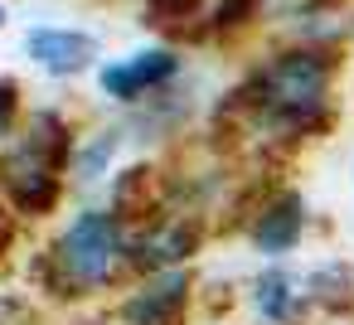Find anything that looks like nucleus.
Listing matches in <instances>:
<instances>
[{"mask_svg":"<svg viewBox=\"0 0 354 325\" xmlns=\"http://www.w3.org/2000/svg\"><path fill=\"white\" fill-rule=\"evenodd\" d=\"M30 272L44 296L68 306L117 301L131 281V223L112 204L88 199L54 228L44 252L30 257Z\"/></svg>","mask_w":354,"mask_h":325,"instance_id":"nucleus-1","label":"nucleus"},{"mask_svg":"<svg viewBox=\"0 0 354 325\" xmlns=\"http://www.w3.org/2000/svg\"><path fill=\"white\" fill-rule=\"evenodd\" d=\"M310 228H315V214H310L306 189L291 185V180H277L257 194V204H252L238 238L257 262H296L306 252Z\"/></svg>","mask_w":354,"mask_h":325,"instance_id":"nucleus-2","label":"nucleus"},{"mask_svg":"<svg viewBox=\"0 0 354 325\" xmlns=\"http://www.w3.org/2000/svg\"><path fill=\"white\" fill-rule=\"evenodd\" d=\"M199 286H204L199 267H165V272L131 277L122 296L107 301V320L112 325H189L199 315Z\"/></svg>","mask_w":354,"mask_h":325,"instance_id":"nucleus-3","label":"nucleus"},{"mask_svg":"<svg viewBox=\"0 0 354 325\" xmlns=\"http://www.w3.org/2000/svg\"><path fill=\"white\" fill-rule=\"evenodd\" d=\"M0 199L10 204L20 223H49L68 199V170L15 136L0 151Z\"/></svg>","mask_w":354,"mask_h":325,"instance_id":"nucleus-4","label":"nucleus"},{"mask_svg":"<svg viewBox=\"0 0 354 325\" xmlns=\"http://www.w3.org/2000/svg\"><path fill=\"white\" fill-rule=\"evenodd\" d=\"M180 78H185V54L175 44H165V39H151V44H141V49H131L122 59L97 64V93L112 107H127V112L146 107L156 93L175 88Z\"/></svg>","mask_w":354,"mask_h":325,"instance_id":"nucleus-5","label":"nucleus"},{"mask_svg":"<svg viewBox=\"0 0 354 325\" xmlns=\"http://www.w3.org/2000/svg\"><path fill=\"white\" fill-rule=\"evenodd\" d=\"M209 243H218L209 219L165 209V214H156V219L131 228V277L165 272V267H199Z\"/></svg>","mask_w":354,"mask_h":325,"instance_id":"nucleus-6","label":"nucleus"},{"mask_svg":"<svg viewBox=\"0 0 354 325\" xmlns=\"http://www.w3.org/2000/svg\"><path fill=\"white\" fill-rule=\"evenodd\" d=\"M243 310L252 325H310V296H306V267L296 262H257L243 277Z\"/></svg>","mask_w":354,"mask_h":325,"instance_id":"nucleus-7","label":"nucleus"},{"mask_svg":"<svg viewBox=\"0 0 354 325\" xmlns=\"http://www.w3.org/2000/svg\"><path fill=\"white\" fill-rule=\"evenodd\" d=\"M25 54L49 78H78V73H97L102 39L93 30H78V25H35L25 35Z\"/></svg>","mask_w":354,"mask_h":325,"instance_id":"nucleus-8","label":"nucleus"},{"mask_svg":"<svg viewBox=\"0 0 354 325\" xmlns=\"http://www.w3.org/2000/svg\"><path fill=\"white\" fill-rule=\"evenodd\" d=\"M107 204L136 228V223H146V219H156V214H165L170 209V180H165V156H136V160H127L117 175H112V185H107Z\"/></svg>","mask_w":354,"mask_h":325,"instance_id":"nucleus-9","label":"nucleus"},{"mask_svg":"<svg viewBox=\"0 0 354 325\" xmlns=\"http://www.w3.org/2000/svg\"><path fill=\"white\" fill-rule=\"evenodd\" d=\"M131 131L127 122H107V127H93L73 141V160H68V185L93 194V189H107L112 175L122 170V151H127Z\"/></svg>","mask_w":354,"mask_h":325,"instance_id":"nucleus-10","label":"nucleus"},{"mask_svg":"<svg viewBox=\"0 0 354 325\" xmlns=\"http://www.w3.org/2000/svg\"><path fill=\"white\" fill-rule=\"evenodd\" d=\"M306 296L315 320H349L354 315V257L349 252H320L306 262Z\"/></svg>","mask_w":354,"mask_h":325,"instance_id":"nucleus-11","label":"nucleus"},{"mask_svg":"<svg viewBox=\"0 0 354 325\" xmlns=\"http://www.w3.org/2000/svg\"><path fill=\"white\" fill-rule=\"evenodd\" d=\"M257 20H262V0H214L209 15H204V35L209 39H238Z\"/></svg>","mask_w":354,"mask_h":325,"instance_id":"nucleus-12","label":"nucleus"},{"mask_svg":"<svg viewBox=\"0 0 354 325\" xmlns=\"http://www.w3.org/2000/svg\"><path fill=\"white\" fill-rule=\"evenodd\" d=\"M15 117H20V83L15 78H0V141L10 136Z\"/></svg>","mask_w":354,"mask_h":325,"instance_id":"nucleus-13","label":"nucleus"},{"mask_svg":"<svg viewBox=\"0 0 354 325\" xmlns=\"http://www.w3.org/2000/svg\"><path fill=\"white\" fill-rule=\"evenodd\" d=\"M15 243H20V219L10 214V204H6V199H0V262L15 252Z\"/></svg>","mask_w":354,"mask_h":325,"instance_id":"nucleus-14","label":"nucleus"},{"mask_svg":"<svg viewBox=\"0 0 354 325\" xmlns=\"http://www.w3.org/2000/svg\"><path fill=\"white\" fill-rule=\"evenodd\" d=\"M0 30H6V6H0Z\"/></svg>","mask_w":354,"mask_h":325,"instance_id":"nucleus-15","label":"nucleus"},{"mask_svg":"<svg viewBox=\"0 0 354 325\" xmlns=\"http://www.w3.org/2000/svg\"><path fill=\"white\" fill-rule=\"evenodd\" d=\"M349 175H354V151H349Z\"/></svg>","mask_w":354,"mask_h":325,"instance_id":"nucleus-16","label":"nucleus"},{"mask_svg":"<svg viewBox=\"0 0 354 325\" xmlns=\"http://www.w3.org/2000/svg\"><path fill=\"white\" fill-rule=\"evenodd\" d=\"M339 325H354V315H349V320H339Z\"/></svg>","mask_w":354,"mask_h":325,"instance_id":"nucleus-17","label":"nucleus"}]
</instances>
